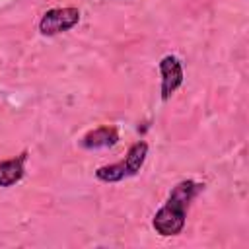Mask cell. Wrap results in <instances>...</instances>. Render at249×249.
Here are the masks:
<instances>
[{"instance_id":"2","label":"cell","mask_w":249,"mask_h":249,"mask_svg":"<svg viewBox=\"0 0 249 249\" xmlns=\"http://www.w3.org/2000/svg\"><path fill=\"white\" fill-rule=\"evenodd\" d=\"M80 21V10L74 6L64 8H51L47 10L39 19V33L41 35H58L64 31H70Z\"/></svg>"},{"instance_id":"5","label":"cell","mask_w":249,"mask_h":249,"mask_svg":"<svg viewBox=\"0 0 249 249\" xmlns=\"http://www.w3.org/2000/svg\"><path fill=\"white\" fill-rule=\"evenodd\" d=\"M25 160H27V152L23 150L19 156L10 158V160H2L0 161V187H12L16 183H19L25 175Z\"/></svg>"},{"instance_id":"6","label":"cell","mask_w":249,"mask_h":249,"mask_svg":"<svg viewBox=\"0 0 249 249\" xmlns=\"http://www.w3.org/2000/svg\"><path fill=\"white\" fill-rule=\"evenodd\" d=\"M146 156H148V142H144V140H138L128 148L124 160H121V163L124 165V171H126L128 177L136 175L142 169V165L146 161Z\"/></svg>"},{"instance_id":"1","label":"cell","mask_w":249,"mask_h":249,"mask_svg":"<svg viewBox=\"0 0 249 249\" xmlns=\"http://www.w3.org/2000/svg\"><path fill=\"white\" fill-rule=\"evenodd\" d=\"M202 189L204 185L198 181H193V179L179 181L171 189L165 204L152 218V228L156 230V233H160L161 237L179 235L187 222V210Z\"/></svg>"},{"instance_id":"4","label":"cell","mask_w":249,"mask_h":249,"mask_svg":"<svg viewBox=\"0 0 249 249\" xmlns=\"http://www.w3.org/2000/svg\"><path fill=\"white\" fill-rule=\"evenodd\" d=\"M119 142V130L115 126H97L89 132H86L80 140V146L86 150H97V148H111Z\"/></svg>"},{"instance_id":"3","label":"cell","mask_w":249,"mask_h":249,"mask_svg":"<svg viewBox=\"0 0 249 249\" xmlns=\"http://www.w3.org/2000/svg\"><path fill=\"white\" fill-rule=\"evenodd\" d=\"M160 74H161V86H160V93L161 99L167 101L183 84V64L175 54H165L160 60Z\"/></svg>"}]
</instances>
